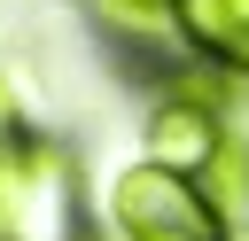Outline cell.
<instances>
[{
  "label": "cell",
  "instance_id": "cell-1",
  "mask_svg": "<svg viewBox=\"0 0 249 241\" xmlns=\"http://www.w3.org/2000/svg\"><path fill=\"white\" fill-rule=\"evenodd\" d=\"M156 86H163V93H156L148 117H140V155L163 163V171H179V179H202L210 155L233 140V132H226L218 78L195 70V62H171V70H156Z\"/></svg>",
  "mask_w": 249,
  "mask_h": 241
},
{
  "label": "cell",
  "instance_id": "cell-2",
  "mask_svg": "<svg viewBox=\"0 0 249 241\" xmlns=\"http://www.w3.org/2000/svg\"><path fill=\"white\" fill-rule=\"evenodd\" d=\"M101 233H117V241H210L226 225H218V210L202 202L195 179L132 155L109 179V194H101Z\"/></svg>",
  "mask_w": 249,
  "mask_h": 241
},
{
  "label": "cell",
  "instance_id": "cell-3",
  "mask_svg": "<svg viewBox=\"0 0 249 241\" xmlns=\"http://www.w3.org/2000/svg\"><path fill=\"white\" fill-rule=\"evenodd\" d=\"M171 47L210 78H249V0H171Z\"/></svg>",
  "mask_w": 249,
  "mask_h": 241
},
{
  "label": "cell",
  "instance_id": "cell-4",
  "mask_svg": "<svg viewBox=\"0 0 249 241\" xmlns=\"http://www.w3.org/2000/svg\"><path fill=\"white\" fill-rule=\"evenodd\" d=\"M195 187H202V202L218 210V225L241 241V233H249V140H226Z\"/></svg>",
  "mask_w": 249,
  "mask_h": 241
},
{
  "label": "cell",
  "instance_id": "cell-5",
  "mask_svg": "<svg viewBox=\"0 0 249 241\" xmlns=\"http://www.w3.org/2000/svg\"><path fill=\"white\" fill-rule=\"evenodd\" d=\"M8 132H23V101H16V78L0 70V140H8Z\"/></svg>",
  "mask_w": 249,
  "mask_h": 241
},
{
  "label": "cell",
  "instance_id": "cell-6",
  "mask_svg": "<svg viewBox=\"0 0 249 241\" xmlns=\"http://www.w3.org/2000/svg\"><path fill=\"white\" fill-rule=\"evenodd\" d=\"M78 241H117V233H101V225H86V233H78Z\"/></svg>",
  "mask_w": 249,
  "mask_h": 241
},
{
  "label": "cell",
  "instance_id": "cell-7",
  "mask_svg": "<svg viewBox=\"0 0 249 241\" xmlns=\"http://www.w3.org/2000/svg\"><path fill=\"white\" fill-rule=\"evenodd\" d=\"M140 8H171V0H140Z\"/></svg>",
  "mask_w": 249,
  "mask_h": 241
},
{
  "label": "cell",
  "instance_id": "cell-8",
  "mask_svg": "<svg viewBox=\"0 0 249 241\" xmlns=\"http://www.w3.org/2000/svg\"><path fill=\"white\" fill-rule=\"evenodd\" d=\"M210 241H233V233H210Z\"/></svg>",
  "mask_w": 249,
  "mask_h": 241
}]
</instances>
